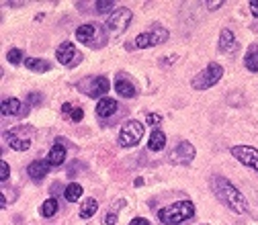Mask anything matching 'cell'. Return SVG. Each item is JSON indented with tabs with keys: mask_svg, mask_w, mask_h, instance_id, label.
<instances>
[{
	"mask_svg": "<svg viewBox=\"0 0 258 225\" xmlns=\"http://www.w3.org/2000/svg\"><path fill=\"white\" fill-rule=\"evenodd\" d=\"M213 190H215V194H218V198L224 202L228 209H232L234 213L244 215V213L248 211V202H246L244 194H242L238 188H236L228 178L215 176V178H213Z\"/></svg>",
	"mask_w": 258,
	"mask_h": 225,
	"instance_id": "6da1fadb",
	"label": "cell"
},
{
	"mask_svg": "<svg viewBox=\"0 0 258 225\" xmlns=\"http://www.w3.org/2000/svg\"><path fill=\"white\" fill-rule=\"evenodd\" d=\"M195 215V205H192L190 200H178V202H172V205L160 209L158 217L162 223L166 225H178L186 219H190Z\"/></svg>",
	"mask_w": 258,
	"mask_h": 225,
	"instance_id": "7a4b0ae2",
	"label": "cell"
},
{
	"mask_svg": "<svg viewBox=\"0 0 258 225\" xmlns=\"http://www.w3.org/2000/svg\"><path fill=\"white\" fill-rule=\"evenodd\" d=\"M224 76V68L220 64H215L211 62L203 72H199L195 78H192V88H197V90H205V88H211L213 84H218Z\"/></svg>",
	"mask_w": 258,
	"mask_h": 225,
	"instance_id": "3957f363",
	"label": "cell"
},
{
	"mask_svg": "<svg viewBox=\"0 0 258 225\" xmlns=\"http://www.w3.org/2000/svg\"><path fill=\"white\" fill-rule=\"evenodd\" d=\"M31 138H33V129L31 127H25V125H18V127H12L8 133H6V142L12 150L16 152H25L31 148Z\"/></svg>",
	"mask_w": 258,
	"mask_h": 225,
	"instance_id": "277c9868",
	"label": "cell"
},
{
	"mask_svg": "<svg viewBox=\"0 0 258 225\" xmlns=\"http://www.w3.org/2000/svg\"><path fill=\"white\" fill-rule=\"evenodd\" d=\"M129 22H132V10L129 8H117L109 14V18H106V33H109L111 37H117L129 27Z\"/></svg>",
	"mask_w": 258,
	"mask_h": 225,
	"instance_id": "5b68a950",
	"label": "cell"
},
{
	"mask_svg": "<svg viewBox=\"0 0 258 225\" xmlns=\"http://www.w3.org/2000/svg\"><path fill=\"white\" fill-rule=\"evenodd\" d=\"M144 138V125L140 121H127L119 131V144L123 148H134Z\"/></svg>",
	"mask_w": 258,
	"mask_h": 225,
	"instance_id": "8992f818",
	"label": "cell"
},
{
	"mask_svg": "<svg viewBox=\"0 0 258 225\" xmlns=\"http://www.w3.org/2000/svg\"><path fill=\"white\" fill-rule=\"evenodd\" d=\"M80 90H84V94H88L90 98H100L102 94L109 92V80L104 76H94L90 80H84L78 84ZM104 98V96H102Z\"/></svg>",
	"mask_w": 258,
	"mask_h": 225,
	"instance_id": "52a82bcc",
	"label": "cell"
},
{
	"mask_svg": "<svg viewBox=\"0 0 258 225\" xmlns=\"http://www.w3.org/2000/svg\"><path fill=\"white\" fill-rule=\"evenodd\" d=\"M168 41V31L164 27H154L152 31H148V33H142L136 37V48L140 50H146V48H152V45H160Z\"/></svg>",
	"mask_w": 258,
	"mask_h": 225,
	"instance_id": "ba28073f",
	"label": "cell"
},
{
	"mask_svg": "<svg viewBox=\"0 0 258 225\" xmlns=\"http://www.w3.org/2000/svg\"><path fill=\"white\" fill-rule=\"evenodd\" d=\"M232 156L238 158L244 166H248V168L258 172V150H254L250 146H234L232 148Z\"/></svg>",
	"mask_w": 258,
	"mask_h": 225,
	"instance_id": "9c48e42d",
	"label": "cell"
},
{
	"mask_svg": "<svg viewBox=\"0 0 258 225\" xmlns=\"http://www.w3.org/2000/svg\"><path fill=\"white\" fill-rule=\"evenodd\" d=\"M56 56H58V62H62L64 66H68V68L76 66V64H78V60H80V54L76 52L74 43H70V41H64L62 45H58Z\"/></svg>",
	"mask_w": 258,
	"mask_h": 225,
	"instance_id": "30bf717a",
	"label": "cell"
},
{
	"mask_svg": "<svg viewBox=\"0 0 258 225\" xmlns=\"http://www.w3.org/2000/svg\"><path fill=\"white\" fill-rule=\"evenodd\" d=\"M192 158H195V148H192V144H188V142H180L176 146V150L170 154V160L174 164H190Z\"/></svg>",
	"mask_w": 258,
	"mask_h": 225,
	"instance_id": "8fae6325",
	"label": "cell"
},
{
	"mask_svg": "<svg viewBox=\"0 0 258 225\" xmlns=\"http://www.w3.org/2000/svg\"><path fill=\"white\" fill-rule=\"evenodd\" d=\"M96 33H98V27L92 25V22H88V25H82L76 29V39L80 43H86V45H90L94 39H96Z\"/></svg>",
	"mask_w": 258,
	"mask_h": 225,
	"instance_id": "7c38bea8",
	"label": "cell"
},
{
	"mask_svg": "<svg viewBox=\"0 0 258 225\" xmlns=\"http://www.w3.org/2000/svg\"><path fill=\"white\" fill-rule=\"evenodd\" d=\"M48 162L52 166H62L64 162H66V146H64L62 142H56L54 144V148L48 154Z\"/></svg>",
	"mask_w": 258,
	"mask_h": 225,
	"instance_id": "4fadbf2b",
	"label": "cell"
},
{
	"mask_svg": "<svg viewBox=\"0 0 258 225\" xmlns=\"http://www.w3.org/2000/svg\"><path fill=\"white\" fill-rule=\"evenodd\" d=\"M50 168H52V164H50L48 160H35V162L29 164L27 172H29V176H31L33 180H41L43 176H48Z\"/></svg>",
	"mask_w": 258,
	"mask_h": 225,
	"instance_id": "5bb4252c",
	"label": "cell"
},
{
	"mask_svg": "<svg viewBox=\"0 0 258 225\" xmlns=\"http://www.w3.org/2000/svg\"><path fill=\"white\" fill-rule=\"evenodd\" d=\"M115 110H117V100H115V98H106V96H104V98H100L98 104H96V115H98L100 119L113 117Z\"/></svg>",
	"mask_w": 258,
	"mask_h": 225,
	"instance_id": "9a60e30c",
	"label": "cell"
},
{
	"mask_svg": "<svg viewBox=\"0 0 258 225\" xmlns=\"http://www.w3.org/2000/svg\"><path fill=\"white\" fill-rule=\"evenodd\" d=\"M236 45H238V41H236L234 33L230 29H222V33H220V52L232 54L236 50Z\"/></svg>",
	"mask_w": 258,
	"mask_h": 225,
	"instance_id": "2e32d148",
	"label": "cell"
},
{
	"mask_svg": "<svg viewBox=\"0 0 258 225\" xmlns=\"http://www.w3.org/2000/svg\"><path fill=\"white\" fill-rule=\"evenodd\" d=\"M115 90H117V94L119 96H123V98H134L136 96V86L129 82L127 78H123V76H119L117 78V82H115Z\"/></svg>",
	"mask_w": 258,
	"mask_h": 225,
	"instance_id": "e0dca14e",
	"label": "cell"
},
{
	"mask_svg": "<svg viewBox=\"0 0 258 225\" xmlns=\"http://www.w3.org/2000/svg\"><path fill=\"white\" fill-rule=\"evenodd\" d=\"M23 112V102L18 98H6L2 100V115L4 117H16Z\"/></svg>",
	"mask_w": 258,
	"mask_h": 225,
	"instance_id": "ac0fdd59",
	"label": "cell"
},
{
	"mask_svg": "<svg viewBox=\"0 0 258 225\" xmlns=\"http://www.w3.org/2000/svg\"><path fill=\"white\" fill-rule=\"evenodd\" d=\"M244 64L250 72H258V43L250 45L246 56H244Z\"/></svg>",
	"mask_w": 258,
	"mask_h": 225,
	"instance_id": "d6986e66",
	"label": "cell"
},
{
	"mask_svg": "<svg viewBox=\"0 0 258 225\" xmlns=\"http://www.w3.org/2000/svg\"><path fill=\"white\" fill-rule=\"evenodd\" d=\"M164 146H166V135H164L160 129H154V133L150 135V144H148V148L152 150V152H162Z\"/></svg>",
	"mask_w": 258,
	"mask_h": 225,
	"instance_id": "ffe728a7",
	"label": "cell"
},
{
	"mask_svg": "<svg viewBox=\"0 0 258 225\" xmlns=\"http://www.w3.org/2000/svg\"><path fill=\"white\" fill-rule=\"evenodd\" d=\"M62 112L66 115L70 121H74V123H78V121H82V117H84V112H82V108L80 106H72L70 102H66L62 106Z\"/></svg>",
	"mask_w": 258,
	"mask_h": 225,
	"instance_id": "44dd1931",
	"label": "cell"
},
{
	"mask_svg": "<svg viewBox=\"0 0 258 225\" xmlns=\"http://www.w3.org/2000/svg\"><path fill=\"white\" fill-rule=\"evenodd\" d=\"M96 209H98V202L94 198H86L82 202V207H80V217L82 219H90L96 213Z\"/></svg>",
	"mask_w": 258,
	"mask_h": 225,
	"instance_id": "7402d4cb",
	"label": "cell"
},
{
	"mask_svg": "<svg viewBox=\"0 0 258 225\" xmlns=\"http://www.w3.org/2000/svg\"><path fill=\"white\" fill-rule=\"evenodd\" d=\"M25 66L29 68V70H33V72H48L50 68H52L46 60H39V58H27L25 60Z\"/></svg>",
	"mask_w": 258,
	"mask_h": 225,
	"instance_id": "603a6c76",
	"label": "cell"
},
{
	"mask_svg": "<svg viewBox=\"0 0 258 225\" xmlns=\"http://www.w3.org/2000/svg\"><path fill=\"white\" fill-rule=\"evenodd\" d=\"M64 196H66L68 202H76L80 196H82V186L78 182H72L66 186V190H64Z\"/></svg>",
	"mask_w": 258,
	"mask_h": 225,
	"instance_id": "cb8c5ba5",
	"label": "cell"
},
{
	"mask_svg": "<svg viewBox=\"0 0 258 225\" xmlns=\"http://www.w3.org/2000/svg\"><path fill=\"white\" fill-rule=\"evenodd\" d=\"M58 209H60L58 200H56V198H48V200L41 205V215H43V217H54V215L58 213Z\"/></svg>",
	"mask_w": 258,
	"mask_h": 225,
	"instance_id": "d4e9b609",
	"label": "cell"
},
{
	"mask_svg": "<svg viewBox=\"0 0 258 225\" xmlns=\"http://www.w3.org/2000/svg\"><path fill=\"white\" fill-rule=\"evenodd\" d=\"M6 60L12 64V66H16V64H20V62H23V52H20V50H8V54H6Z\"/></svg>",
	"mask_w": 258,
	"mask_h": 225,
	"instance_id": "484cf974",
	"label": "cell"
},
{
	"mask_svg": "<svg viewBox=\"0 0 258 225\" xmlns=\"http://www.w3.org/2000/svg\"><path fill=\"white\" fill-rule=\"evenodd\" d=\"M94 6H96L98 12H109V10L115 6V2H113V0H98Z\"/></svg>",
	"mask_w": 258,
	"mask_h": 225,
	"instance_id": "4316f807",
	"label": "cell"
},
{
	"mask_svg": "<svg viewBox=\"0 0 258 225\" xmlns=\"http://www.w3.org/2000/svg\"><path fill=\"white\" fill-rule=\"evenodd\" d=\"M8 174H10V168H8V164L2 160V162H0V180H2V182H6Z\"/></svg>",
	"mask_w": 258,
	"mask_h": 225,
	"instance_id": "83f0119b",
	"label": "cell"
},
{
	"mask_svg": "<svg viewBox=\"0 0 258 225\" xmlns=\"http://www.w3.org/2000/svg\"><path fill=\"white\" fill-rule=\"evenodd\" d=\"M102 221H104V225H115L117 223V209H113L111 213H106Z\"/></svg>",
	"mask_w": 258,
	"mask_h": 225,
	"instance_id": "f1b7e54d",
	"label": "cell"
},
{
	"mask_svg": "<svg viewBox=\"0 0 258 225\" xmlns=\"http://www.w3.org/2000/svg\"><path fill=\"white\" fill-rule=\"evenodd\" d=\"M160 121H162V117L156 115V112H150V115H148V123H150V125H158Z\"/></svg>",
	"mask_w": 258,
	"mask_h": 225,
	"instance_id": "f546056e",
	"label": "cell"
},
{
	"mask_svg": "<svg viewBox=\"0 0 258 225\" xmlns=\"http://www.w3.org/2000/svg\"><path fill=\"white\" fill-rule=\"evenodd\" d=\"M129 225H150V221H148V219H144V217H138V219H134Z\"/></svg>",
	"mask_w": 258,
	"mask_h": 225,
	"instance_id": "4dcf8cb0",
	"label": "cell"
},
{
	"mask_svg": "<svg viewBox=\"0 0 258 225\" xmlns=\"http://www.w3.org/2000/svg\"><path fill=\"white\" fill-rule=\"evenodd\" d=\"M248 6H250V10H252V14H254V16H258V0H252V2H250Z\"/></svg>",
	"mask_w": 258,
	"mask_h": 225,
	"instance_id": "1f68e13d",
	"label": "cell"
},
{
	"mask_svg": "<svg viewBox=\"0 0 258 225\" xmlns=\"http://www.w3.org/2000/svg\"><path fill=\"white\" fill-rule=\"evenodd\" d=\"M222 4H224V2H207V6H209L211 10H215V8H220Z\"/></svg>",
	"mask_w": 258,
	"mask_h": 225,
	"instance_id": "d6a6232c",
	"label": "cell"
}]
</instances>
